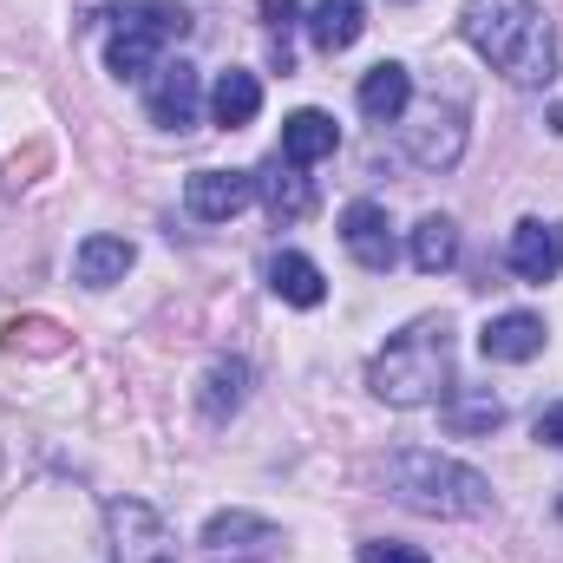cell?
Returning <instances> with one entry per match:
<instances>
[{"mask_svg":"<svg viewBox=\"0 0 563 563\" xmlns=\"http://www.w3.org/2000/svg\"><path fill=\"white\" fill-rule=\"evenodd\" d=\"M256 197L269 203V217H276V223H301V217L314 210V184H308V177H301V164H295V157H282V151L256 170Z\"/></svg>","mask_w":563,"mask_h":563,"instance_id":"11","label":"cell"},{"mask_svg":"<svg viewBox=\"0 0 563 563\" xmlns=\"http://www.w3.org/2000/svg\"><path fill=\"white\" fill-rule=\"evenodd\" d=\"M478 347H485V361H531V354H544V321L525 314V308L492 314L485 334H478Z\"/></svg>","mask_w":563,"mask_h":563,"instance_id":"13","label":"cell"},{"mask_svg":"<svg viewBox=\"0 0 563 563\" xmlns=\"http://www.w3.org/2000/svg\"><path fill=\"white\" fill-rule=\"evenodd\" d=\"M472 53L505 73L511 86H551L558 73V46H551V20L538 0H465L459 13Z\"/></svg>","mask_w":563,"mask_h":563,"instance_id":"1","label":"cell"},{"mask_svg":"<svg viewBox=\"0 0 563 563\" xmlns=\"http://www.w3.org/2000/svg\"><path fill=\"white\" fill-rule=\"evenodd\" d=\"M106 20H112L106 66H112L119 79L157 73V53L190 33V7H177V0H125V7H112Z\"/></svg>","mask_w":563,"mask_h":563,"instance_id":"4","label":"cell"},{"mask_svg":"<svg viewBox=\"0 0 563 563\" xmlns=\"http://www.w3.org/2000/svg\"><path fill=\"white\" fill-rule=\"evenodd\" d=\"M106 525H112V558L119 563H184L170 525H164L144 498H119V505L106 511Z\"/></svg>","mask_w":563,"mask_h":563,"instance_id":"5","label":"cell"},{"mask_svg":"<svg viewBox=\"0 0 563 563\" xmlns=\"http://www.w3.org/2000/svg\"><path fill=\"white\" fill-rule=\"evenodd\" d=\"M334 144H341V125H334L328 112H295V119L282 125V157H295L301 170L321 164V157H334Z\"/></svg>","mask_w":563,"mask_h":563,"instance_id":"18","label":"cell"},{"mask_svg":"<svg viewBox=\"0 0 563 563\" xmlns=\"http://www.w3.org/2000/svg\"><path fill=\"white\" fill-rule=\"evenodd\" d=\"M197 106H203L197 66H184V59L157 66V79H151V99H144L151 125H164V132H190V125H197Z\"/></svg>","mask_w":563,"mask_h":563,"instance_id":"9","label":"cell"},{"mask_svg":"<svg viewBox=\"0 0 563 563\" xmlns=\"http://www.w3.org/2000/svg\"><path fill=\"white\" fill-rule=\"evenodd\" d=\"M387 492L426 518H485L492 511V478L445 452H426V445L387 459Z\"/></svg>","mask_w":563,"mask_h":563,"instance_id":"3","label":"cell"},{"mask_svg":"<svg viewBox=\"0 0 563 563\" xmlns=\"http://www.w3.org/2000/svg\"><path fill=\"white\" fill-rule=\"evenodd\" d=\"M341 243H347V256H354L367 276H387L394 256H400V250H394V223H387V210L367 203V197L341 210Z\"/></svg>","mask_w":563,"mask_h":563,"instance_id":"8","label":"cell"},{"mask_svg":"<svg viewBox=\"0 0 563 563\" xmlns=\"http://www.w3.org/2000/svg\"><path fill=\"white\" fill-rule=\"evenodd\" d=\"M7 347L13 354H66V334L53 321H7Z\"/></svg>","mask_w":563,"mask_h":563,"instance_id":"23","label":"cell"},{"mask_svg":"<svg viewBox=\"0 0 563 563\" xmlns=\"http://www.w3.org/2000/svg\"><path fill=\"white\" fill-rule=\"evenodd\" d=\"M203 558L210 563H276L282 558V531L256 511H217L203 525Z\"/></svg>","mask_w":563,"mask_h":563,"instance_id":"6","label":"cell"},{"mask_svg":"<svg viewBox=\"0 0 563 563\" xmlns=\"http://www.w3.org/2000/svg\"><path fill=\"white\" fill-rule=\"evenodd\" d=\"M256 203V177L250 170H197L190 184H184V210L197 217V223H230L236 210H250Z\"/></svg>","mask_w":563,"mask_h":563,"instance_id":"7","label":"cell"},{"mask_svg":"<svg viewBox=\"0 0 563 563\" xmlns=\"http://www.w3.org/2000/svg\"><path fill=\"white\" fill-rule=\"evenodd\" d=\"M361 563H432V558H426V551H413V544L374 538V544H361Z\"/></svg>","mask_w":563,"mask_h":563,"instance_id":"25","label":"cell"},{"mask_svg":"<svg viewBox=\"0 0 563 563\" xmlns=\"http://www.w3.org/2000/svg\"><path fill=\"white\" fill-rule=\"evenodd\" d=\"M452 263H459V223L452 217H426L413 230V269L420 276H445Z\"/></svg>","mask_w":563,"mask_h":563,"instance_id":"21","label":"cell"},{"mask_svg":"<svg viewBox=\"0 0 563 563\" xmlns=\"http://www.w3.org/2000/svg\"><path fill=\"white\" fill-rule=\"evenodd\" d=\"M361 0H314V13H308V40L321 46V53H347L354 40H361Z\"/></svg>","mask_w":563,"mask_h":563,"instance_id":"20","label":"cell"},{"mask_svg":"<svg viewBox=\"0 0 563 563\" xmlns=\"http://www.w3.org/2000/svg\"><path fill=\"white\" fill-rule=\"evenodd\" d=\"M538 445H551V452H563V400H558V407H544V413H538Z\"/></svg>","mask_w":563,"mask_h":563,"instance_id":"26","label":"cell"},{"mask_svg":"<svg viewBox=\"0 0 563 563\" xmlns=\"http://www.w3.org/2000/svg\"><path fill=\"white\" fill-rule=\"evenodd\" d=\"M295 20H301L295 0H263V26H269V40H276V53H282V73H288V33H295Z\"/></svg>","mask_w":563,"mask_h":563,"instance_id":"24","label":"cell"},{"mask_svg":"<svg viewBox=\"0 0 563 563\" xmlns=\"http://www.w3.org/2000/svg\"><path fill=\"white\" fill-rule=\"evenodd\" d=\"M132 263H139V250H132L125 236H86L79 256H73V269H79L86 288H112V282H125Z\"/></svg>","mask_w":563,"mask_h":563,"instance_id":"17","label":"cell"},{"mask_svg":"<svg viewBox=\"0 0 563 563\" xmlns=\"http://www.w3.org/2000/svg\"><path fill=\"white\" fill-rule=\"evenodd\" d=\"M407 106H413V73L394 66V59H380V66L361 79V112H367L374 125H394V119H407Z\"/></svg>","mask_w":563,"mask_h":563,"instance_id":"14","label":"cell"},{"mask_svg":"<svg viewBox=\"0 0 563 563\" xmlns=\"http://www.w3.org/2000/svg\"><path fill=\"white\" fill-rule=\"evenodd\" d=\"M511 269L525 282H558L563 276V230L558 223H544V217H525L518 230H511Z\"/></svg>","mask_w":563,"mask_h":563,"instance_id":"10","label":"cell"},{"mask_svg":"<svg viewBox=\"0 0 563 563\" xmlns=\"http://www.w3.org/2000/svg\"><path fill=\"white\" fill-rule=\"evenodd\" d=\"M558 511H563V498H558Z\"/></svg>","mask_w":563,"mask_h":563,"instance_id":"27","label":"cell"},{"mask_svg":"<svg viewBox=\"0 0 563 563\" xmlns=\"http://www.w3.org/2000/svg\"><path fill=\"white\" fill-rule=\"evenodd\" d=\"M269 288H276L288 308H321L328 301V282H321V269L301 250H282L276 263H269Z\"/></svg>","mask_w":563,"mask_h":563,"instance_id":"19","label":"cell"},{"mask_svg":"<svg viewBox=\"0 0 563 563\" xmlns=\"http://www.w3.org/2000/svg\"><path fill=\"white\" fill-rule=\"evenodd\" d=\"M439 420L452 426L459 439H472V432H498V426H505V400H498L492 387H445Z\"/></svg>","mask_w":563,"mask_h":563,"instance_id":"16","label":"cell"},{"mask_svg":"<svg viewBox=\"0 0 563 563\" xmlns=\"http://www.w3.org/2000/svg\"><path fill=\"white\" fill-rule=\"evenodd\" d=\"M407 151H413V164H426V170H445V164H459V151H465V119L445 106H432L420 125H407Z\"/></svg>","mask_w":563,"mask_h":563,"instance_id":"12","label":"cell"},{"mask_svg":"<svg viewBox=\"0 0 563 563\" xmlns=\"http://www.w3.org/2000/svg\"><path fill=\"white\" fill-rule=\"evenodd\" d=\"M445 374H452V328L439 314H426L413 328H400L374 367H367V387L387 400V407H426L445 394Z\"/></svg>","mask_w":563,"mask_h":563,"instance_id":"2","label":"cell"},{"mask_svg":"<svg viewBox=\"0 0 563 563\" xmlns=\"http://www.w3.org/2000/svg\"><path fill=\"white\" fill-rule=\"evenodd\" d=\"M256 112H263V79L243 73V66H230V73L210 86V119H217L223 132H243V125H256Z\"/></svg>","mask_w":563,"mask_h":563,"instance_id":"15","label":"cell"},{"mask_svg":"<svg viewBox=\"0 0 563 563\" xmlns=\"http://www.w3.org/2000/svg\"><path fill=\"white\" fill-rule=\"evenodd\" d=\"M243 387H250V367H243V361H217V367L203 374V394H197L203 420H230V413L243 407Z\"/></svg>","mask_w":563,"mask_h":563,"instance_id":"22","label":"cell"}]
</instances>
